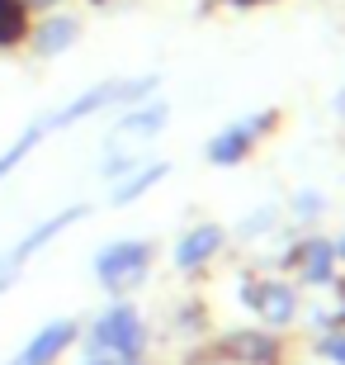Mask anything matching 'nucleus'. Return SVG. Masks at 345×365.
Wrapping results in <instances>:
<instances>
[{
	"label": "nucleus",
	"instance_id": "ddd939ff",
	"mask_svg": "<svg viewBox=\"0 0 345 365\" xmlns=\"http://www.w3.org/2000/svg\"><path fill=\"white\" fill-rule=\"evenodd\" d=\"M161 123H166V105L156 100V105H147V109H133V114H123L119 128H123L128 138H156V133H161Z\"/></svg>",
	"mask_w": 345,
	"mask_h": 365
},
{
	"label": "nucleus",
	"instance_id": "39448f33",
	"mask_svg": "<svg viewBox=\"0 0 345 365\" xmlns=\"http://www.w3.org/2000/svg\"><path fill=\"white\" fill-rule=\"evenodd\" d=\"M241 299H246L270 327H289L293 313H298V299H293V289L284 280H255V284L241 289Z\"/></svg>",
	"mask_w": 345,
	"mask_h": 365
},
{
	"label": "nucleus",
	"instance_id": "7ed1b4c3",
	"mask_svg": "<svg viewBox=\"0 0 345 365\" xmlns=\"http://www.w3.org/2000/svg\"><path fill=\"white\" fill-rule=\"evenodd\" d=\"M147 266H152V242L123 237V242L105 247V252L95 257V280L105 284V289H128V284L147 280Z\"/></svg>",
	"mask_w": 345,
	"mask_h": 365
},
{
	"label": "nucleus",
	"instance_id": "9b49d317",
	"mask_svg": "<svg viewBox=\"0 0 345 365\" xmlns=\"http://www.w3.org/2000/svg\"><path fill=\"white\" fill-rule=\"evenodd\" d=\"M232 346L241 351L246 365H279V341L270 337V332H237Z\"/></svg>",
	"mask_w": 345,
	"mask_h": 365
},
{
	"label": "nucleus",
	"instance_id": "4468645a",
	"mask_svg": "<svg viewBox=\"0 0 345 365\" xmlns=\"http://www.w3.org/2000/svg\"><path fill=\"white\" fill-rule=\"evenodd\" d=\"M28 34V10L24 0H0V48H10Z\"/></svg>",
	"mask_w": 345,
	"mask_h": 365
},
{
	"label": "nucleus",
	"instance_id": "6e6552de",
	"mask_svg": "<svg viewBox=\"0 0 345 365\" xmlns=\"http://www.w3.org/2000/svg\"><path fill=\"white\" fill-rule=\"evenodd\" d=\"M227 242L223 223H199V228H189L180 242H175V266L180 271H194V266H203L208 257H218V247Z\"/></svg>",
	"mask_w": 345,
	"mask_h": 365
},
{
	"label": "nucleus",
	"instance_id": "6ab92c4d",
	"mask_svg": "<svg viewBox=\"0 0 345 365\" xmlns=\"http://www.w3.org/2000/svg\"><path fill=\"white\" fill-rule=\"evenodd\" d=\"M336 257H341V261H345V242H341V247H336Z\"/></svg>",
	"mask_w": 345,
	"mask_h": 365
},
{
	"label": "nucleus",
	"instance_id": "2eb2a0df",
	"mask_svg": "<svg viewBox=\"0 0 345 365\" xmlns=\"http://www.w3.org/2000/svg\"><path fill=\"white\" fill-rule=\"evenodd\" d=\"M43 133H48V128H43V123H33V128H28V133L19 138V143H10V148L0 152V180H5V176L14 171V166H19V162L28 157V152L38 148V143H43Z\"/></svg>",
	"mask_w": 345,
	"mask_h": 365
},
{
	"label": "nucleus",
	"instance_id": "f8f14e48",
	"mask_svg": "<svg viewBox=\"0 0 345 365\" xmlns=\"http://www.w3.org/2000/svg\"><path fill=\"white\" fill-rule=\"evenodd\" d=\"M76 34H80L76 19H48V24L38 29V38H33V43H38L43 57H57V53H67L71 43H76Z\"/></svg>",
	"mask_w": 345,
	"mask_h": 365
},
{
	"label": "nucleus",
	"instance_id": "0eeeda50",
	"mask_svg": "<svg viewBox=\"0 0 345 365\" xmlns=\"http://www.w3.org/2000/svg\"><path fill=\"white\" fill-rule=\"evenodd\" d=\"M76 337H80L76 318H62V323H48V327L38 332V337H33V341L24 346V351L14 356L10 365H53V361H57L62 351H67V346H71Z\"/></svg>",
	"mask_w": 345,
	"mask_h": 365
},
{
	"label": "nucleus",
	"instance_id": "f03ea898",
	"mask_svg": "<svg viewBox=\"0 0 345 365\" xmlns=\"http://www.w3.org/2000/svg\"><path fill=\"white\" fill-rule=\"evenodd\" d=\"M80 218H90V204H71V209H62V214L43 218L33 232H24V242L10 247V252H5V261H0V294H5V289L14 284V275H19V266H24V261H33L43 247L53 242V237H62L67 228H76Z\"/></svg>",
	"mask_w": 345,
	"mask_h": 365
},
{
	"label": "nucleus",
	"instance_id": "9d476101",
	"mask_svg": "<svg viewBox=\"0 0 345 365\" xmlns=\"http://www.w3.org/2000/svg\"><path fill=\"white\" fill-rule=\"evenodd\" d=\"M171 176V162H147V166H137V171H128V176L114 185V204H137L142 195H152V190L161 185V180Z\"/></svg>",
	"mask_w": 345,
	"mask_h": 365
},
{
	"label": "nucleus",
	"instance_id": "1a4fd4ad",
	"mask_svg": "<svg viewBox=\"0 0 345 365\" xmlns=\"http://www.w3.org/2000/svg\"><path fill=\"white\" fill-rule=\"evenodd\" d=\"M114 100H123V86H114V81H105V86H95V91H85L80 100H71L62 114H53V119L43 123V128H67V123H76V119H90L95 109H105V105H114Z\"/></svg>",
	"mask_w": 345,
	"mask_h": 365
},
{
	"label": "nucleus",
	"instance_id": "20e7f679",
	"mask_svg": "<svg viewBox=\"0 0 345 365\" xmlns=\"http://www.w3.org/2000/svg\"><path fill=\"white\" fill-rule=\"evenodd\" d=\"M275 119H279L275 109H265V114H255V119H246V123H232L227 133H218L208 148H203V157H208L213 166H237L241 157L255 148V138L270 133V123H275Z\"/></svg>",
	"mask_w": 345,
	"mask_h": 365
},
{
	"label": "nucleus",
	"instance_id": "dca6fc26",
	"mask_svg": "<svg viewBox=\"0 0 345 365\" xmlns=\"http://www.w3.org/2000/svg\"><path fill=\"white\" fill-rule=\"evenodd\" d=\"M322 204H327V200H322L317 190H303V195H298V204H293V218H312Z\"/></svg>",
	"mask_w": 345,
	"mask_h": 365
},
{
	"label": "nucleus",
	"instance_id": "423d86ee",
	"mask_svg": "<svg viewBox=\"0 0 345 365\" xmlns=\"http://www.w3.org/2000/svg\"><path fill=\"white\" fill-rule=\"evenodd\" d=\"M336 242H327V237H307V242H298L289 252V266H298V275H303V284H331L336 280Z\"/></svg>",
	"mask_w": 345,
	"mask_h": 365
},
{
	"label": "nucleus",
	"instance_id": "f3484780",
	"mask_svg": "<svg viewBox=\"0 0 345 365\" xmlns=\"http://www.w3.org/2000/svg\"><path fill=\"white\" fill-rule=\"evenodd\" d=\"M322 351L331 356V361H336V365H345V332H331V337L322 341Z\"/></svg>",
	"mask_w": 345,
	"mask_h": 365
},
{
	"label": "nucleus",
	"instance_id": "a211bd4d",
	"mask_svg": "<svg viewBox=\"0 0 345 365\" xmlns=\"http://www.w3.org/2000/svg\"><path fill=\"white\" fill-rule=\"evenodd\" d=\"M232 5H265V0H232Z\"/></svg>",
	"mask_w": 345,
	"mask_h": 365
},
{
	"label": "nucleus",
	"instance_id": "f257e3e1",
	"mask_svg": "<svg viewBox=\"0 0 345 365\" xmlns=\"http://www.w3.org/2000/svg\"><path fill=\"white\" fill-rule=\"evenodd\" d=\"M147 346V327L137 318L133 304H114V309L90 327V351L100 356H119V361H137Z\"/></svg>",
	"mask_w": 345,
	"mask_h": 365
}]
</instances>
